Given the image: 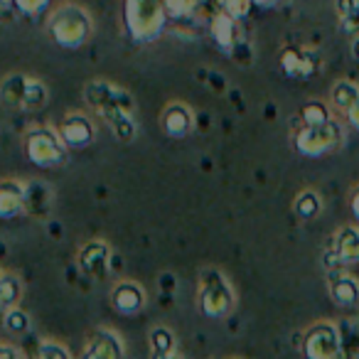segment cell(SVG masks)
<instances>
[{
	"instance_id": "cell-5",
	"label": "cell",
	"mask_w": 359,
	"mask_h": 359,
	"mask_svg": "<svg viewBox=\"0 0 359 359\" xmlns=\"http://www.w3.org/2000/svg\"><path fill=\"white\" fill-rule=\"evenodd\" d=\"M197 305L202 315L212 320L226 318L234 308V288L226 276L217 269L200 271V285H197Z\"/></svg>"
},
{
	"instance_id": "cell-38",
	"label": "cell",
	"mask_w": 359,
	"mask_h": 359,
	"mask_svg": "<svg viewBox=\"0 0 359 359\" xmlns=\"http://www.w3.org/2000/svg\"><path fill=\"white\" fill-rule=\"evenodd\" d=\"M11 8H13V0H0V18L6 15Z\"/></svg>"
},
{
	"instance_id": "cell-25",
	"label": "cell",
	"mask_w": 359,
	"mask_h": 359,
	"mask_svg": "<svg viewBox=\"0 0 359 359\" xmlns=\"http://www.w3.org/2000/svg\"><path fill=\"white\" fill-rule=\"evenodd\" d=\"M339 344H342V357H359V323L357 320H339Z\"/></svg>"
},
{
	"instance_id": "cell-29",
	"label": "cell",
	"mask_w": 359,
	"mask_h": 359,
	"mask_svg": "<svg viewBox=\"0 0 359 359\" xmlns=\"http://www.w3.org/2000/svg\"><path fill=\"white\" fill-rule=\"evenodd\" d=\"M13 8H15L20 15L35 20V18H42L45 13H50L52 0H13Z\"/></svg>"
},
{
	"instance_id": "cell-3",
	"label": "cell",
	"mask_w": 359,
	"mask_h": 359,
	"mask_svg": "<svg viewBox=\"0 0 359 359\" xmlns=\"http://www.w3.org/2000/svg\"><path fill=\"white\" fill-rule=\"evenodd\" d=\"M22 150H25L27 163L40 170H62L69 163V145L62 140L57 126L35 123L22 135Z\"/></svg>"
},
{
	"instance_id": "cell-26",
	"label": "cell",
	"mask_w": 359,
	"mask_h": 359,
	"mask_svg": "<svg viewBox=\"0 0 359 359\" xmlns=\"http://www.w3.org/2000/svg\"><path fill=\"white\" fill-rule=\"evenodd\" d=\"M293 210H295V215H298L300 219L310 222V219H315V217L320 215V210H323V200H320L318 192L305 190V192H300V195L295 197Z\"/></svg>"
},
{
	"instance_id": "cell-16",
	"label": "cell",
	"mask_w": 359,
	"mask_h": 359,
	"mask_svg": "<svg viewBox=\"0 0 359 359\" xmlns=\"http://www.w3.org/2000/svg\"><path fill=\"white\" fill-rule=\"evenodd\" d=\"M55 205V190L45 180H27V195H25V215L45 217Z\"/></svg>"
},
{
	"instance_id": "cell-20",
	"label": "cell",
	"mask_w": 359,
	"mask_h": 359,
	"mask_svg": "<svg viewBox=\"0 0 359 359\" xmlns=\"http://www.w3.org/2000/svg\"><path fill=\"white\" fill-rule=\"evenodd\" d=\"M148 344H150V354L155 359H170L177 354V337L170 327L165 325H155L148 332Z\"/></svg>"
},
{
	"instance_id": "cell-39",
	"label": "cell",
	"mask_w": 359,
	"mask_h": 359,
	"mask_svg": "<svg viewBox=\"0 0 359 359\" xmlns=\"http://www.w3.org/2000/svg\"><path fill=\"white\" fill-rule=\"evenodd\" d=\"M256 6H261V8H273V6H278L280 0H254Z\"/></svg>"
},
{
	"instance_id": "cell-33",
	"label": "cell",
	"mask_w": 359,
	"mask_h": 359,
	"mask_svg": "<svg viewBox=\"0 0 359 359\" xmlns=\"http://www.w3.org/2000/svg\"><path fill=\"white\" fill-rule=\"evenodd\" d=\"M15 357H25V352L20 349V344L0 339V359H15Z\"/></svg>"
},
{
	"instance_id": "cell-10",
	"label": "cell",
	"mask_w": 359,
	"mask_h": 359,
	"mask_svg": "<svg viewBox=\"0 0 359 359\" xmlns=\"http://www.w3.org/2000/svg\"><path fill=\"white\" fill-rule=\"evenodd\" d=\"M111 256H114V249L106 239H99V236L86 239L76 249V269L89 278L101 280L111 269Z\"/></svg>"
},
{
	"instance_id": "cell-14",
	"label": "cell",
	"mask_w": 359,
	"mask_h": 359,
	"mask_svg": "<svg viewBox=\"0 0 359 359\" xmlns=\"http://www.w3.org/2000/svg\"><path fill=\"white\" fill-rule=\"evenodd\" d=\"M27 182L20 177H0V219L25 215Z\"/></svg>"
},
{
	"instance_id": "cell-36",
	"label": "cell",
	"mask_w": 359,
	"mask_h": 359,
	"mask_svg": "<svg viewBox=\"0 0 359 359\" xmlns=\"http://www.w3.org/2000/svg\"><path fill=\"white\" fill-rule=\"evenodd\" d=\"M354 0H334V13H337V18H344L349 11H352Z\"/></svg>"
},
{
	"instance_id": "cell-27",
	"label": "cell",
	"mask_w": 359,
	"mask_h": 359,
	"mask_svg": "<svg viewBox=\"0 0 359 359\" xmlns=\"http://www.w3.org/2000/svg\"><path fill=\"white\" fill-rule=\"evenodd\" d=\"M298 118H300V123H303V126L327 123V121L332 118V109H330L325 101H308V104L300 109Z\"/></svg>"
},
{
	"instance_id": "cell-17",
	"label": "cell",
	"mask_w": 359,
	"mask_h": 359,
	"mask_svg": "<svg viewBox=\"0 0 359 359\" xmlns=\"http://www.w3.org/2000/svg\"><path fill=\"white\" fill-rule=\"evenodd\" d=\"M330 298L342 308H354L359 303V283L349 273L339 271H330Z\"/></svg>"
},
{
	"instance_id": "cell-32",
	"label": "cell",
	"mask_w": 359,
	"mask_h": 359,
	"mask_svg": "<svg viewBox=\"0 0 359 359\" xmlns=\"http://www.w3.org/2000/svg\"><path fill=\"white\" fill-rule=\"evenodd\" d=\"M229 57H234L236 62H241V65H251V60H254V52H251V45L246 40H239L236 42V47L229 52Z\"/></svg>"
},
{
	"instance_id": "cell-37",
	"label": "cell",
	"mask_w": 359,
	"mask_h": 359,
	"mask_svg": "<svg viewBox=\"0 0 359 359\" xmlns=\"http://www.w3.org/2000/svg\"><path fill=\"white\" fill-rule=\"evenodd\" d=\"M349 55H352L354 62H359V35L352 37V42H349Z\"/></svg>"
},
{
	"instance_id": "cell-6",
	"label": "cell",
	"mask_w": 359,
	"mask_h": 359,
	"mask_svg": "<svg viewBox=\"0 0 359 359\" xmlns=\"http://www.w3.org/2000/svg\"><path fill=\"white\" fill-rule=\"evenodd\" d=\"M344 128L339 121L330 118L327 123L320 126H300L295 133V150L305 158H323L342 145Z\"/></svg>"
},
{
	"instance_id": "cell-24",
	"label": "cell",
	"mask_w": 359,
	"mask_h": 359,
	"mask_svg": "<svg viewBox=\"0 0 359 359\" xmlns=\"http://www.w3.org/2000/svg\"><path fill=\"white\" fill-rule=\"evenodd\" d=\"M3 327H6V332L22 337V334H27L32 330V318L20 305H13V308L3 310Z\"/></svg>"
},
{
	"instance_id": "cell-9",
	"label": "cell",
	"mask_w": 359,
	"mask_h": 359,
	"mask_svg": "<svg viewBox=\"0 0 359 359\" xmlns=\"http://www.w3.org/2000/svg\"><path fill=\"white\" fill-rule=\"evenodd\" d=\"M57 130L69 150H86L96 140V123L86 111H67L57 121Z\"/></svg>"
},
{
	"instance_id": "cell-15",
	"label": "cell",
	"mask_w": 359,
	"mask_h": 359,
	"mask_svg": "<svg viewBox=\"0 0 359 359\" xmlns=\"http://www.w3.org/2000/svg\"><path fill=\"white\" fill-rule=\"evenodd\" d=\"M239 22L234 15H229L226 11H217L215 15H212L210 20V32H212V40L217 42V47H219L222 52H226L229 55L231 50L236 47V42L244 40L239 32Z\"/></svg>"
},
{
	"instance_id": "cell-19",
	"label": "cell",
	"mask_w": 359,
	"mask_h": 359,
	"mask_svg": "<svg viewBox=\"0 0 359 359\" xmlns=\"http://www.w3.org/2000/svg\"><path fill=\"white\" fill-rule=\"evenodd\" d=\"M332 249L339 254L344 266L359 264V226H352V224L339 226L332 239Z\"/></svg>"
},
{
	"instance_id": "cell-21",
	"label": "cell",
	"mask_w": 359,
	"mask_h": 359,
	"mask_svg": "<svg viewBox=\"0 0 359 359\" xmlns=\"http://www.w3.org/2000/svg\"><path fill=\"white\" fill-rule=\"evenodd\" d=\"M22 295H25V283L15 273L0 269V313L13 305H20Z\"/></svg>"
},
{
	"instance_id": "cell-1",
	"label": "cell",
	"mask_w": 359,
	"mask_h": 359,
	"mask_svg": "<svg viewBox=\"0 0 359 359\" xmlns=\"http://www.w3.org/2000/svg\"><path fill=\"white\" fill-rule=\"evenodd\" d=\"M84 104L111 128L118 143H130L138 135L135 99L126 86L111 79H89L81 91Z\"/></svg>"
},
{
	"instance_id": "cell-11",
	"label": "cell",
	"mask_w": 359,
	"mask_h": 359,
	"mask_svg": "<svg viewBox=\"0 0 359 359\" xmlns=\"http://www.w3.org/2000/svg\"><path fill=\"white\" fill-rule=\"evenodd\" d=\"M109 300H111V308L116 310L118 315H138L140 310L145 308L148 303V293L145 288L133 278H118L114 285H111V293H109Z\"/></svg>"
},
{
	"instance_id": "cell-30",
	"label": "cell",
	"mask_w": 359,
	"mask_h": 359,
	"mask_svg": "<svg viewBox=\"0 0 359 359\" xmlns=\"http://www.w3.org/2000/svg\"><path fill=\"white\" fill-rule=\"evenodd\" d=\"M254 6H256L254 0H219L222 11H226L229 15H234L236 20H246V18L251 15V8Z\"/></svg>"
},
{
	"instance_id": "cell-2",
	"label": "cell",
	"mask_w": 359,
	"mask_h": 359,
	"mask_svg": "<svg viewBox=\"0 0 359 359\" xmlns=\"http://www.w3.org/2000/svg\"><path fill=\"white\" fill-rule=\"evenodd\" d=\"M47 37L60 50L76 52L86 47L96 35V20L89 8L79 6L74 0H62L55 8H50L45 22Z\"/></svg>"
},
{
	"instance_id": "cell-7",
	"label": "cell",
	"mask_w": 359,
	"mask_h": 359,
	"mask_svg": "<svg viewBox=\"0 0 359 359\" xmlns=\"http://www.w3.org/2000/svg\"><path fill=\"white\" fill-rule=\"evenodd\" d=\"M303 354L308 359H337L342 357L339 330L334 323H315L303 334Z\"/></svg>"
},
{
	"instance_id": "cell-8",
	"label": "cell",
	"mask_w": 359,
	"mask_h": 359,
	"mask_svg": "<svg viewBox=\"0 0 359 359\" xmlns=\"http://www.w3.org/2000/svg\"><path fill=\"white\" fill-rule=\"evenodd\" d=\"M84 359H123L126 357V342L118 330L109 325H96L86 332L84 347H81Z\"/></svg>"
},
{
	"instance_id": "cell-23",
	"label": "cell",
	"mask_w": 359,
	"mask_h": 359,
	"mask_svg": "<svg viewBox=\"0 0 359 359\" xmlns=\"http://www.w3.org/2000/svg\"><path fill=\"white\" fill-rule=\"evenodd\" d=\"M47 101H50V89H47V84L42 79H37V76H30V79H27L25 99H22V111L37 114V111L45 109Z\"/></svg>"
},
{
	"instance_id": "cell-18",
	"label": "cell",
	"mask_w": 359,
	"mask_h": 359,
	"mask_svg": "<svg viewBox=\"0 0 359 359\" xmlns=\"http://www.w3.org/2000/svg\"><path fill=\"white\" fill-rule=\"evenodd\" d=\"M27 79L30 74H22V72H11L0 79V101L13 111H22V99H25Z\"/></svg>"
},
{
	"instance_id": "cell-13",
	"label": "cell",
	"mask_w": 359,
	"mask_h": 359,
	"mask_svg": "<svg viewBox=\"0 0 359 359\" xmlns=\"http://www.w3.org/2000/svg\"><path fill=\"white\" fill-rule=\"evenodd\" d=\"M195 111L185 101H170L160 114V128L168 138L182 140L195 130Z\"/></svg>"
},
{
	"instance_id": "cell-28",
	"label": "cell",
	"mask_w": 359,
	"mask_h": 359,
	"mask_svg": "<svg viewBox=\"0 0 359 359\" xmlns=\"http://www.w3.org/2000/svg\"><path fill=\"white\" fill-rule=\"evenodd\" d=\"M35 357H40V359H72L74 357V352H72L62 339L42 337L40 342H37Z\"/></svg>"
},
{
	"instance_id": "cell-31",
	"label": "cell",
	"mask_w": 359,
	"mask_h": 359,
	"mask_svg": "<svg viewBox=\"0 0 359 359\" xmlns=\"http://www.w3.org/2000/svg\"><path fill=\"white\" fill-rule=\"evenodd\" d=\"M339 30H342V35H349V37L359 35V0H354L352 11H349L347 15L339 18Z\"/></svg>"
},
{
	"instance_id": "cell-4",
	"label": "cell",
	"mask_w": 359,
	"mask_h": 359,
	"mask_svg": "<svg viewBox=\"0 0 359 359\" xmlns=\"http://www.w3.org/2000/svg\"><path fill=\"white\" fill-rule=\"evenodd\" d=\"M168 11L163 0H123V25L126 35L135 45L155 42L165 30Z\"/></svg>"
},
{
	"instance_id": "cell-22",
	"label": "cell",
	"mask_w": 359,
	"mask_h": 359,
	"mask_svg": "<svg viewBox=\"0 0 359 359\" xmlns=\"http://www.w3.org/2000/svg\"><path fill=\"white\" fill-rule=\"evenodd\" d=\"M357 101H359V84H354V81H337L332 86V91H330V104L339 114H347Z\"/></svg>"
},
{
	"instance_id": "cell-34",
	"label": "cell",
	"mask_w": 359,
	"mask_h": 359,
	"mask_svg": "<svg viewBox=\"0 0 359 359\" xmlns=\"http://www.w3.org/2000/svg\"><path fill=\"white\" fill-rule=\"evenodd\" d=\"M349 212H352V219L359 224V185L352 190V195H349Z\"/></svg>"
},
{
	"instance_id": "cell-12",
	"label": "cell",
	"mask_w": 359,
	"mask_h": 359,
	"mask_svg": "<svg viewBox=\"0 0 359 359\" xmlns=\"http://www.w3.org/2000/svg\"><path fill=\"white\" fill-rule=\"evenodd\" d=\"M280 69L290 79H308L323 69V57L305 47H285L280 52Z\"/></svg>"
},
{
	"instance_id": "cell-35",
	"label": "cell",
	"mask_w": 359,
	"mask_h": 359,
	"mask_svg": "<svg viewBox=\"0 0 359 359\" xmlns=\"http://www.w3.org/2000/svg\"><path fill=\"white\" fill-rule=\"evenodd\" d=\"M344 121H347V123L352 126L354 130H359V101L347 111V114H344Z\"/></svg>"
}]
</instances>
